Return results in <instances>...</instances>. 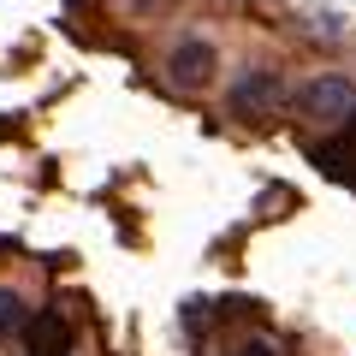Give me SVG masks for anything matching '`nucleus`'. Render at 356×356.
I'll return each instance as SVG.
<instances>
[{
	"label": "nucleus",
	"instance_id": "2",
	"mask_svg": "<svg viewBox=\"0 0 356 356\" xmlns=\"http://www.w3.org/2000/svg\"><path fill=\"white\" fill-rule=\"evenodd\" d=\"M315 161L327 166L332 178H350V184H356V113L344 119V131L332 143H321V149H315Z\"/></svg>",
	"mask_w": 356,
	"mask_h": 356
},
{
	"label": "nucleus",
	"instance_id": "5",
	"mask_svg": "<svg viewBox=\"0 0 356 356\" xmlns=\"http://www.w3.org/2000/svg\"><path fill=\"white\" fill-rule=\"evenodd\" d=\"M172 65L184 72V83H202V77L214 72V48H208V42H184V48L172 54Z\"/></svg>",
	"mask_w": 356,
	"mask_h": 356
},
{
	"label": "nucleus",
	"instance_id": "6",
	"mask_svg": "<svg viewBox=\"0 0 356 356\" xmlns=\"http://www.w3.org/2000/svg\"><path fill=\"white\" fill-rule=\"evenodd\" d=\"M13 315H18V303H13L6 291H0V327H13Z\"/></svg>",
	"mask_w": 356,
	"mask_h": 356
},
{
	"label": "nucleus",
	"instance_id": "4",
	"mask_svg": "<svg viewBox=\"0 0 356 356\" xmlns=\"http://www.w3.org/2000/svg\"><path fill=\"white\" fill-rule=\"evenodd\" d=\"M261 102H280V77L273 72H255V77H243V83L232 89V107H238V113H255Z\"/></svg>",
	"mask_w": 356,
	"mask_h": 356
},
{
	"label": "nucleus",
	"instance_id": "3",
	"mask_svg": "<svg viewBox=\"0 0 356 356\" xmlns=\"http://www.w3.org/2000/svg\"><path fill=\"white\" fill-rule=\"evenodd\" d=\"M30 350L36 356H65L72 350V327H65L60 315H36L30 321Z\"/></svg>",
	"mask_w": 356,
	"mask_h": 356
},
{
	"label": "nucleus",
	"instance_id": "1",
	"mask_svg": "<svg viewBox=\"0 0 356 356\" xmlns=\"http://www.w3.org/2000/svg\"><path fill=\"white\" fill-rule=\"evenodd\" d=\"M303 107L315 119H332V125H344V119L356 113V89L344 83V77H315V83L303 89Z\"/></svg>",
	"mask_w": 356,
	"mask_h": 356
}]
</instances>
